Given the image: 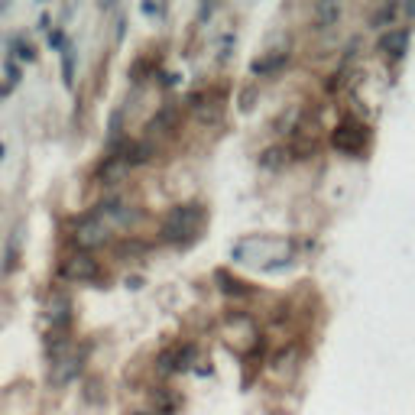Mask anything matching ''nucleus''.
<instances>
[{"instance_id":"nucleus-1","label":"nucleus","mask_w":415,"mask_h":415,"mask_svg":"<svg viewBox=\"0 0 415 415\" xmlns=\"http://www.w3.org/2000/svg\"><path fill=\"white\" fill-rule=\"evenodd\" d=\"M195 220H198V204H178L169 214V220H166L162 234L172 244H185V240L195 237Z\"/></svg>"},{"instance_id":"nucleus-2","label":"nucleus","mask_w":415,"mask_h":415,"mask_svg":"<svg viewBox=\"0 0 415 415\" xmlns=\"http://www.w3.org/2000/svg\"><path fill=\"white\" fill-rule=\"evenodd\" d=\"M62 276H65V279H72V282L91 279V276H98V263H94L91 256L78 253V256H72V260L62 263Z\"/></svg>"},{"instance_id":"nucleus-3","label":"nucleus","mask_w":415,"mask_h":415,"mask_svg":"<svg viewBox=\"0 0 415 415\" xmlns=\"http://www.w3.org/2000/svg\"><path fill=\"white\" fill-rule=\"evenodd\" d=\"M367 143V130L360 127V124H341L338 133H334V146L338 150H364Z\"/></svg>"},{"instance_id":"nucleus-4","label":"nucleus","mask_w":415,"mask_h":415,"mask_svg":"<svg viewBox=\"0 0 415 415\" xmlns=\"http://www.w3.org/2000/svg\"><path fill=\"white\" fill-rule=\"evenodd\" d=\"M192 357H195V348H192V344H178L176 350H166V354L159 357V367L162 370H185V367L192 364Z\"/></svg>"},{"instance_id":"nucleus-5","label":"nucleus","mask_w":415,"mask_h":415,"mask_svg":"<svg viewBox=\"0 0 415 415\" xmlns=\"http://www.w3.org/2000/svg\"><path fill=\"white\" fill-rule=\"evenodd\" d=\"M78 240H81L85 246H98V244L107 240V234H104L101 224H85V228H78Z\"/></svg>"},{"instance_id":"nucleus-6","label":"nucleus","mask_w":415,"mask_h":415,"mask_svg":"<svg viewBox=\"0 0 415 415\" xmlns=\"http://www.w3.org/2000/svg\"><path fill=\"white\" fill-rule=\"evenodd\" d=\"M402 46H406V33H402V29H393V33H386L380 39V49L390 52V55H399V52H402Z\"/></svg>"},{"instance_id":"nucleus-7","label":"nucleus","mask_w":415,"mask_h":415,"mask_svg":"<svg viewBox=\"0 0 415 415\" xmlns=\"http://www.w3.org/2000/svg\"><path fill=\"white\" fill-rule=\"evenodd\" d=\"M153 159V146L150 143H136L127 150V162L130 166H140V162H150Z\"/></svg>"},{"instance_id":"nucleus-8","label":"nucleus","mask_w":415,"mask_h":415,"mask_svg":"<svg viewBox=\"0 0 415 415\" xmlns=\"http://www.w3.org/2000/svg\"><path fill=\"white\" fill-rule=\"evenodd\" d=\"M282 62H286V52H279V55H266V59H260V62H253V72L256 75H263V72H276V68L282 65Z\"/></svg>"},{"instance_id":"nucleus-9","label":"nucleus","mask_w":415,"mask_h":415,"mask_svg":"<svg viewBox=\"0 0 415 415\" xmlns=\"http://www.w3.org/2000/svg\"><path fill=\"white\" fill-rule=\"evenodd\" d=\"M117 250H120V253H143L146 244H143V240H127V244H120Z\"/></svg>"},{"instance_id":"nucleus-10","label":"nucleus","mask_w":415,"mask_h":415,"mask_svg":"<svg viewBox=\"0 0 415 415\" xmlns=\"http://www.w3.org/2000/svg\"><path fill=\"white\" fill-rule=\"evenodd\" d=\"M393 13H396V7H386V10H380V13H373V23H383V20H390Z\"/></svg>"},{"instance_id":"nucleus-11","label":"nucleus","mask_w":415,"mask_h":415,"mask_svg":"<svg viewBox=\"0 0 415 415\" xmlns=\"http://www.w3.org/2000/svg\"><path fill=\"white\" fill-rule=\"evenodd\" d=\"M318 13H322L324 20H334L338 17V7H318Z\"/></svg>"},{"instance_id":"nucleus-12","label":"nucleus","mask_w":415,"mask_h":415,"mask_svg":"<svg viewBox=\"0 0 415 415\" xmlns=\"http://www.w3.org/2000/svg\"><path fill=\"white\" fill-rule=\"evenodd\" d=\"M133 415H150V412H133Z\"/></svg>"}]
</instances>
